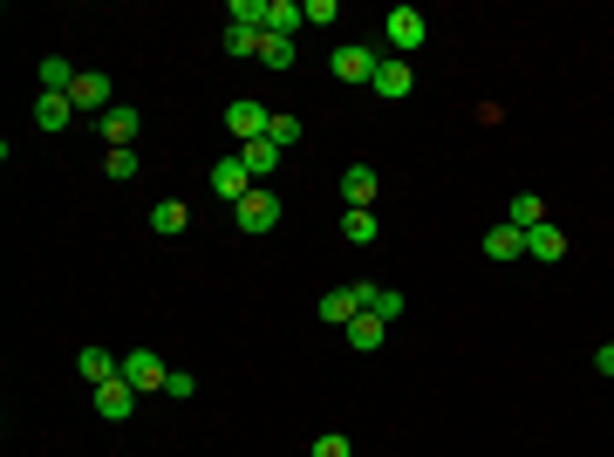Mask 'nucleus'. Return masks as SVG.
<instances>
[{"instance_id": "nucleus-18", "label": "nucleus", "mask_w": 614, "mask_h": 457, "mask_svg": "<svg viewBox=\"0 0 614 457\" xmlns=\"http://www.w3.org/2000/svg\"><path fill=\"white\" fill-rule=\"evenodd\" d=\"M505 219H512V226H519V232H533V226H546V198H539V191H519V198H512V212H505Z\"/></svg>"}, {"instance_id": "nucleus-11", "label": "nucleus", "mask_w": 614, "mask_h": 457, "mask_svg": "<svg viewBox=\"0 0 614 457\" xmlns=\"http://www.w3.org/2000/svg\"><path fill=\"white\" fill-rule=\"evenodd\" d=\"M485 260H499V267L526 260V232L512 226V219H505V226H492V232H485Z\"/></svg>"}, {"instance_id": "nucleus-29", "label": "nucleus", "mask_w": 614, "mask_h": 457, "mask_svg": "<svg viewBox=\"0 0 614 457\" xmlns=\"http://www.w3.org/2000/svg\"><path fill=\"white\" fill-rule=\"evenodd\" d=\"M164 396H171V403H185V396H198V376H192V369H171V382H164Z\"/></svg>"}, {"instance_id": "nucleus-13", "label": "nucleus", "mask_w": 614, "mask_h": 457, "mask_svg": "<svg viewBox=\"0 0 614 457\" xmlns=\"http://www.w3.org/2000/svg\"><path fill=\"white\" fill-rule=\"evenodd\" d=\"M355 314H362V294H355V287H335V294H321V321H328V328H348Z\"/></svg>"}, {"instance_id": "nucleus-8", "label": "nucleus", "mask_w": 614, "mask_h": 457, "mask_svg": "<svg viewBox=\"0 0 614 457\" xmlns=\"http://www.w3.org/2000/svg\"><path fill=\"white\" fill-rule=\"evenodd\" d=\"M253 185H260V178H253V171L239 164V151H232V157H219V164H212V191H219L226 205H239V198H246V191H253Z\"/></svg>"}, {"instance_id": "nucleus-27", "label": "nucleus", "mask_w": 614, "mask_h": 457, "mask_svg": "<svg viewBox=\"0 0 614 457\" xmlns=\"http://www.w3.org/2000/svg\"><path fill=\"white\" fill-rule=\"evenodd\" d=\"M226 55H260V28H232L226 21Z\"/></svg>"}, {"instance_id": "nucleus-26", "label": "nucleus", "mask_w": 614, "mask_h": 457, "mask_svg": "<svg viewBox=\"0 0 614 457\" xmlns=\"http://www.w3.org/2000/svg\"><path fill=\"white\" fill-rule=\"evenodd\" d=\"M151 226H157V232H185V226H192V212H185L178 198H164V205L151 212Z\"/></svg>"}, {"instance_id": "nucleus-24", "label": "nucleus", "mask_w": 614, "mask_h": 457, "mask_svg": "<svg viewBox=\"0 0 614 457\" xmlns=\"http://www.w3.org/2000/svg\"><path fill=\"white\" fill-rule=\"evenodd\" d=\"M342 239L348 246H376V212H342Z\"/></svg>"}, {"instance_id": "nucleus-23", "label": "nucleus", "mask_w": 614, "mask_h": 457, "mask_svg": "<svg viewBox=\"0 0 614 457\" xmlns=\"http://www.w3.org/2000/svg\"><path fill=\"white\" fill-rule=\"evenodd\" d=\"M383 335H389V321H376V314H355V321H348V342L355 348H383Z\"/></svg>"}, {"instance_id": "nucleus-5", "label": "nucleus", "mask_w": 614, "mask_h": 457, "mask_svg": "<svg viewBox=\"0 0 614 457\" xmlns=\"http://www.w3.org/2000/svg\"><path fill=\"white\" fill-rule=\"evenodd\" d=\"M376 69H383L376 48H362V41H342V48H335V76L342 82H376Z\"/></svg>"}, {"instance_id": "nucleus-14", "label": "nucleus", "mask_w": 614, "mask_h": 457, "mask_svg": "<svg viewBox=\"0 0 614 457\" xmlns=\"http://www.w3.org/2000/svg\"><path fill=\"white\" fill-rule=\"evenodd\" d=\"M35 76H41V96H76V82H82L76 69L62 62V55H48V62H41Z\"/></svg>"}, {"instance_id": "nucleus-3", "label": "nucleus", "mask_w": 614, "mask_h": 457, "mask_svg": "<svg viewBox=\"0 0 614 457\" xmlns=\"http://www.w3.org/2000/svg\"><path fill=\"white\" fill-rule=\"evenodd\" d=\"M267 123H273V110H267V103H253V96H239V103L226 110L232 144H253V137H267Z\"/></svg>"}, {"instance_id": "nucleus-20", "label": "nucleus", "mask_w": 614, "mask_h": 457, "mask_svg": "<svg viewBox=\"0 0 614 457\" xmlns=\"http://www.w3.org/2000/svg\"><path fill=\"white\" fill-rule=\"evenodd\" d=\"M69 116H76V96H41V103H35L41 130H69Z\"/></svg>"}, {"instance_id": "nucleus-1", "label": "nucleus", "mask_w": 614, "mask_h": 457, "mask_svg": "<svg viewBox=\"0 0 614 457\" xmlns=\"http://www.w3.org/2000/svg\"><path fill=\"white\" fill-rule=\"evenodd\" d=\"M232 226H239V232H273V226H280V191L253 185L239 205H232Z\"/></svg>"}, {"instance_id": "nucleus-16", "label": "nucleus", "mask_w": 614, "mask_h": 457, "mask_svg": "<svg viewBox=\"0 0 614 457\" xmlns=\"http://www.w3.org/2000/svg\"><path fill=\"white\" fill-rule=\"evenodd\" d=\"M526 253H533V260H560V253H567V232H560L553 219H546V226H533V232H526Z\"/></svg>"}, {"instance_id": "nucleus-10", "label": "nucleus", "mask_w": 614, "mask_h": 457, "mask_svg": "<svg viewBox=\"0 0 614 457\" xmlns=\"http://www.w3.org/2000/svg\"><path fill=\"white\" fill-rule=\"evenodd\" d=\"M355 294H362V314H376V321H403V294L396 287H376V280H355Z\"/></svg>"}, {"instance_id": "nucleus-31", "label": "nucleus", "mask_w": 614, "mask_h": 457, "mask_svg": "<svg viewBox=\"0 0 614 457\" xmlns=\"http://www.w3.org/2000/svg\"><path fill=\"white\" fill-rule=\"evenodd\" d=\"M335 21V0H307V28H328Z\"/></svg>"}, {"instance_id": "nucleus-30", "label": "nucleus", "mask_w": 614, "mask_h": 457, "mask_svg": "<svg viewBox=\"0 0 614 457\" xmlns=\"http://www.w3.org/2000/svg\"><path fill=\"white\" fill-rule=\"evenodd\" d=\"M103 171H110L116 185H130V178H137V151H110V164H103Z\"/></svg>"}, {"instance_id": "nucleus-25", "label": "nucleus", "mask_w": 614, "mask_h": 457, "mask_svg": "<svg viewBox=\"0 0 614 457\" xmlns=\"http://www.w3.org/2000/svg\"><path fill=\"white\" fill-rule=\"evenodd\" d=\"M260 62H267V69H294V41L287 35H260Z\"/></svg>"}, {"instance_id": "nucleus-17", "label": "nucleus", "mask_w": 614, "mask_h": 457, "mask_svg": "<svg viewBox=\"0 0 614 457\" xmlns=\"http://www.w3.org/2000/svg\"><path fill=\"white\" fill-rule=\"evenodd\" d=\"M239 164H246L253 178H273V171H280V151H273L267 137H253V144H239Z\"/></svg>"}, {"instance_id": "nucleus-6", "label": "nucleus", "mask_w": 614, "mask_h": 457, "mask_svg": "<svg viewBox=\"0 0 614 457\" xmlns=\"http://www.w3.org/2000/svg\"><path fill=\"white\" fill-rule=\"evenodd\" d=\"M130 410H137V382H130V376H110V382H96V417L123 423Z\"/></svg>"}, {"instance_id": "nucleus-7", "label": "nucleus", "mask_w": 614, "mask_h": 457, "mask_svg": "<svg viewBox=\"0 0 614 457\" xmlns=\"http://www.w3.org/2000/svg\"><path fill=\"white\" fill-rule=\"evenodd\" d=\"M369 89H376L383 103H403V96L417 89V69H410L403 55H383V69H376V82H369Z\"/></svg>"}, {"instance_id": "nucleus-28", "label": "nucleus", "mask_w": 614, "mask_h": 457, "mask_svg": "<svg viewBox=\"0 0 614 457\" xmlns=\"http://www.w3.org/2000/svg\"><path fill=\"white\" fill-rule=\"evenodd\" d=\"M307 457H355V444H348L342 430H328V437H314V451Z\"/></svg>"}, {"instance_id": "nucleus-32", "label": "nucleus", "mask_w": 614, "mask_h": 457, "mask_svg": "<svg viewBox=\"0 0 614 457\" xmlns=\"http://www.w3.org/2000/svg\"><path fill=\"white\" fill-rule=\"evenodd\" d=\"M594 369H601V376H614V342H608V348H594Z\"/></svg>"}, {"instance_id": "nucleus-2", "label": "nucleus", "mask_w": 614, "mask_h": 457, "mask_svg": "<svg viewBox=\"0 0 614 457\" xmlns=\"http://www.w3.org/2000/svg\"><path fill=\"white\" fill-rule=\"evenodd\" d=\"M383 35H389V48H396V55H410V48H423V41H430V21H423L417 7H389V14H383Z\"/></svg>"}, {"instance_id": "nucleus-21", "label": "nucleus", "mask_w": 614, "mask_h": 457, "mask_svg": "<svg viewBox=\"0 0 614 457\" xmlns=\"http://www.w3.org/2000/svg\"><path fill=\"white\" fill-rule=\"evenodd\" d=\"M76 110H103V116H110L116 110V103H110V76H82L76 82Z\"/></svg>"}, {"instance_id": "nucleus-9", "label": "nucleus", "mask_w": 614, "mask_h": 457, "mask_svg": "<svg viewBox=\"0 0 614 457\" xmlns=\"http://www.w3.org/2000/svg\"><path fill=\"white\" fill-rule=\"evenodd\" d=\"M376 191H383V178H376L369 164H348V171H342V198H348V212H369V205H376Z\"/></svg>"}, {"instance_id": "nucleus-22", "label": "nucleus", "mask_w": 614, "mask_h": 457, "mask_svg": "<svg viewBox=\"0 0 614 457\" xmlns=\"http://www.w3.org/2000/svg\"><path fill=\"white\" fill-rule=\"evenodd\" d=\"M267 144H273V151H294V144H301V116H294V110H273Z\"/></svg>"}, {"instance_id": "nucleus-15", "label": "nucleus", "mask_w": 614, "mask_h": 457, "mask_svg": "<svg viewBox=\"0 0 614 457\" xmlns=\"http://www.w3.org/2000/svg\"><path fill=\"white\" fill-rule=\"evenodd\" d=\"M294 28H307V7H301V0H267V35L294 41Z\"/></svg>"}, {"instance_id": "nucleus-12", "label": "nucleus", "mask_w": 614, "mask_h": 457, "mask_svg": "<svg viewBox=\"0 0 614 457\" xmlns=\"http://www.w3.org/2000/svg\"><path fill=\"white\" fill-rule=\"evenodd\" d=\"M96 130H103V137H110V151H130V137H137V130H144V116L130 110V103H116V110L103 116V123H96Z\"/></svg>"}, {"instance_id": "nucleus-19", "label": "nucleus", "mask_w": 614, "mask_h": 457, "mask_svg": "<svg viewBox=\"0 0 614 457\" xmlns=\"http://www.w3.org/2000/svg\"><path fill=\"white\" fill-rule=\"evenodd\" d=\"M76 369H82L89 382H110V376H123V362H116L110 348H82V355H76Z\"/></svg>"}, {"instance_id": "nucleus-4", "label": "nucleus", "mask_w": 614, "mask_h": 457, "mask_svg": "<svg viewBox=\"0 0 614 457\" xmlns=\"http://www.w3.org/2000/svg\"><path fill=\"white\" fill-rule=\"evenodd\" d=\"M123 376L137 382V396H151V389L171 382V369H164V355H157V348H130V355H123Z\"/></svg>"}]
</instances>
